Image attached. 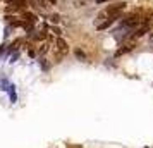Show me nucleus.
Wrapping results in <instances>:
<instances>
[{
  "instance_id": "f257e3e1",
  "label": "nucleus",
  "mask_w": 153,
  "mask_h": 148,
  "mask_svg": "<svg viewBox=\"0 0 153 148\" xmlns=\"http://www.w3.org/2000/svg\"><path fill=\"white\" fill-rule=\"evenodd\" d=\"M122 26L127 29H131V31H136L141 26V17L138 14H129L127 17L122 19Z\"/></svg>"
},
{
  "instance_id": "f03ea898",
  "label": "nucleus",
  "mask_w": 153,
  "mask_h": 148,
  "mask_svg": "<svg viewBox=\"0 0 153 148\" xmlns=\"http://www.w3.org/2000/svg\"><path fill=\"white\" fill-rule=\"evenodd\" d=\"M124 9H126V4L122 2V4H117V5H110V7L105 10V14H107L108 19H114V21H115V19H119V17L122 16V10H124Z\"/></svg>"
},
{
  "instance_id": "7ed1b4c3",
  "label": "nucleus",
  "mask_w": 153,
  "mask_h": 148,
  "mask_svg": "<svg viewBox=\"0 0 153 148\" xmlns=\"http://www.w3.org/2000/svg\"><path fill=\"white\" fill-rule=\"evenodd\" d=\"M132 48H134V43H132V42H127V43H124V45H122V47L117 50V54H115V55L120 57V55H124V54H127V52H131Z\"/></svg>"
},
{
  "instance_id": "20e7f679",
  "label": "nucleus",
  "mask_w": 153,
  "mask_h": 148,
  "mask_svg": "<svg viewBox=\"0 0 153 148\" xmlns=\"http://www.w3.org/2000/svg\"><path fill=\"white\" fill-rule=\"evenodd\" d=\"M22 19H24V22H31V24H35V22H36V16L31 14V12H24Z\"/></svg>"
},
{
  "instance_id": "39448f33",
  "label": "nucleus",
  "mask_w": 153,
  "mask_h": 148,
  "mask_svg": "<svg viewBox=\"0 0 153 148\" xmlns=\"http://www.w3.org/2000/svg\"><path fill=\"white\" fill-rule=\"evenodd\" d=\"M57 48L60 50L62 54H64V52H67V43L64 42L62 38H59V40H57Z\"/></svg>"
},
{
  "instance_id": "423d86ee",
  "label": "nucleus",
  "mask_w": 153,
  "mask_h": 148,
  "mask_svg": "<svg viewBox=\"0 0 153 148\" xmlns=\"http://www.w3.org/2000/svg\"><path fill=\"white\" fill-rule=\"evenodd\" d=\"M112 22H114V19H107V21L100 22V24H98L97 28H98V29H107L108 26H112Z\"/></svg>"
},
{
  "instance_id": "0eeeda50",
  "label": "nucleus",
  "mask_w": 153,
  "mask_h": 148,
  "mask_svg": "<svg viewBox=\"0 0 153 148\" xmlns=\"http://www.w3.org/2000/svg\"><path fill=\"white\" fill-rule=\"evenodd\" d=\"M47 52H48V45H42V48H40V54H47Z\"/></svg>"
},
{
  "instance_id": "6e6552de",
  "label": "nucleus",
  "mask_w": 153,
  "mask_h": 148,
  "mask_svg": "<svg viewBox=\"0 0 153 148\" xmlns=\"http://www.w3.org/2000/svg\"><path fill=\"white\" fill-rule=\"evenodd\" d=\"M76 57H79V59H86L84 52H81V50H76Z\"/></svg>"
},
{
  "instance_id": "1a4fd4ad",
  "label": "nucleus",
  "mask_w": 153,
  "mask_h": 148,
  "mask_svg": "<svg viewBox=\"0 0 153 148\" xmlns=\"http://www.w3.org/2000/svg\"><path fill=\"white\" fill-rule=\"evenodd\" d=\"M50 21H52V22H59V16H52V17H50Z\"/></svg>"
},
{
  "instance_id": "9d476101",
  "label": "nucleus",
  "mask_w": 153,
  "mask_h": 148,
  "mask_svg": "<svg viewBox=\"0 0 153 148\" xmlns=\"http://www.w3.org/2000/svg\"><path fill=\"white\" fill-rule=\"evenodd\" d=\"M98 4H103V2H110V0H97Z\"/></svg>"
},
{
  "instance_id": "9b49d317",
  "label": "nucleus",
  "mask_w": 153,
  "mask_h": 148,
  "mask_svg": "<svg viewBox=\"0 0 153 148\" xmlns=\"http://www.w3.org/2000/svg\"><path fill=\"white\" fill-rule=\"evenodd\" d=\"M150 40H153V31H152V33H150Z\"/></svg>"
},
{
  "instance_id": "f8f14e48",
  "label": "nucleus",
  "mask_w": 153,
  "mask_h": 148,
  "mask_svg": "<svg viewBox=\"0 0 153 148\" xmlns=\"http://www.w3.org/2000/svg\"><path fill=\"white\" fill-rule=\"evenodd\" d=\"M50 2H52V4H55V0H50Z\"/></svg>"
},
{
  "instance_id": "ddd939ff",
  "label": "nucleus",
  "mask_w": 153,
  "mask_h": 148,
  "mask_svg": "<svg viewBox=\"0 0 153 148\" xmlns=\"http://www.w3.org/2000/svg\"><path fill=\"white\" fill-rule=\"evenodd\" d=\"M0 2H2V0H0Z\"/></svg>"
}]
</instances>
